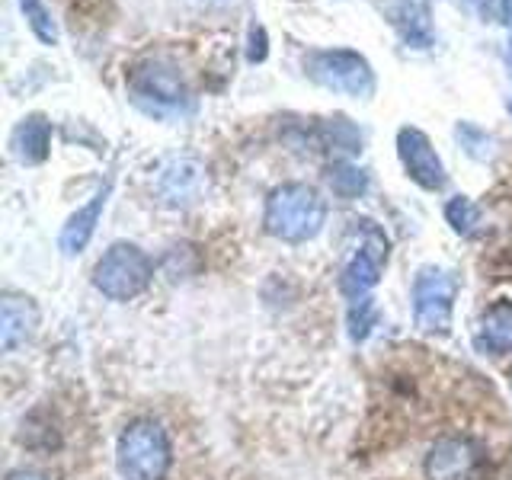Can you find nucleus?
I'll use <instances>...</instances> for the list:
<instances>
[{
    "mask_svg": "<svg viewBox=\"0 0 512 480\" xmlns=\"http://www.w3.org/2000/svg\"><path fill=\"white\" fill-rule=\"evenodd\" d=\"M352 224H356L352 231L359 234V244L352 247L349 260L340 272V292L349 304L372 298L375 285L381 282L384 263H388V234L368 218L352 221Z\"/></svg>",
    "mask_w": 512,
    "mask_h": 480,
    "instance_id": "7",
    "label": "nucleus"
},
{
    "mask_svg": "<svg viewBox=\"0 0 512 480\" xmlns=\"http://www.w3.org/2000/svg\"><path fill=\"white\" fill-rule=\"evenodd\" d=\"M173 464V445L167 429L151 416H138L119 436L116 468L122 480H167Z\"/></svg>",
    "mask_w": 512,
    "mask_h": 480,
    "instance_id": "3",
    "label": "nucleus"
},
{
    "mask_svg": "<svg viewBox=\"0 0 512 480\" xmlns=\"http://www.w3.org/2000/svg\"><path fill=\"white\" fill-rule=\"evenodd\" d=\"M154 279V260L138 244L116 240L93 266V288L109 301H132Z\"/></svg>",
    "mask_w": 512,
    "mask_h": 480,
    "instance_id": "5",
    "label": "nucleus"
},
{
    "mask_svg": "<svg viewBox=\"0 0 512 480\" xmlns=\"http://www.w3.org/2000/svg\"><path fill=\"white\" fill-rule=\"evenodd\" d=\"M269 55V45H266V29L260 23L250 26V48H247V58L256 64V61H266Z\"/></svg>",
    "mask_w": 512,
    "mask_h": 480,
    "instance_id": "22",
    "label": "nucleus"
},
{
    "mask_svg": "<svg viewBox=\"0 0 512 480\" xmlns=\"http://www.w3.org/2000/svg\"><path fill=\"white\" fill-rule=\"evenodd\" d=\"M484 448L471 436H442L429 445L423 471L426 480H477L484 468Z\"/></svg>",
    "mask_w": 512,
    "mask_h": 480,
    "instance_id": "8",
    "label": "nucleus"
},
{
    "mask_svg": "<svg viewBox=\"0 0 512 480\" xmlns=\"http://www.w3.org/2000/svg\"><path fill=\"white\" fill-rule=\"evenodd\" d=\"M397 157H400V164H404L407 176L416 186H423L429 192L445 189V183H448L445 164L420 128H410V125L400 128L397 132Z\"/></svg>",
    "mask_w": 512,
    "mask_h": 480,
    "instance_id": "10",
    "label": "nucleus"
},
{
    "mask_svg": "<svg viewBox=\"0 0 512 480\" xmlns=\"http://www.w3.org/2000/svg\"><path fill=\"white\" fill-rule=\"evenodd\" d=\"M327 224V199L308 183H282L269 192L263 228L282 244H308Z\"/></svg>",
    "mask_w": 512,
    "mask_h": 480,
    "instance_id": "1",
    "label": "nucleus"
},
{
    "mask_svg": "<svg viewBox=\"0 0 512 480\" xmlns=\"http://www.w3.org/2000/svg\"><path fill=\"white\" fill-rule=\"evenodd\" d=\"M445 221L458 237H474L480 231V205L471 196H452L445 202Z\"/></svg>",
    "mask_w": 512,
    "mask_h": 480,
    "instance_id": "19",
    "label": "nucleus"
},
{
    "mask_svg": "<svg viewBox=\"0 0 512 480\" xmlns=\"http://www.w3.org/2000/svg\"><path fill=\"white\" fill-rule=\"evenodd\" d=\"M10 151L23 167L42 164L48 151H52V122H48L42 112H32V116L20 119V125H16L10 135Z\"/></svg>",
    "mask_w": 512,
    "mask_h": 480,
    "instance_id": "14",
    "label": "nucleus"
},
{
    "mask_svg": "<svg viewBox=\"0 0 512 480\" xmlns=\"http://www.w3.org/2000/svg\"><path fill=\"white\" fill-rule=\"evenodd\" d=\"M381 16L394 26V32L404 39L407 48H426L436 45V26H432V7L429 0H378Z\"/></svg>",
    "mask_w": 512,
    "mask_h": 480,
    "instance_id": "11",
    "label": "nucleus"
},
{
    "mask_svg": "<svg viewBox=\"0 0 512 480\" xmlns=\"http://www.w3.org/2000/svg\"><path fill=\"white\" fill-rule=\"evenodd\" d=\"M506 109H509V116H512V96H509V100H506Z\"/></svg>",
    "mask_w": 512,
    "mask_h": 480,
    "instance_id": "27",
    "label": "nucleus"
},
{
    "mask_svg": "<svg viewBox=\"0 0 512 480\" xmlns=\"http://www.w3.org/2000/svg\"><path fill=\"white\" fill-rule=\"evenodd\" d=\"M128 96L154 119H183L192 112V90L186 77L167 58H144L128 71Z\"/></svg>",
    "mask_w": 512,
    "mask_h": 480,
    "instance_id": "2",
    "label": "nucleus"
},
{
    "mask_svg": "<svg viewBox=\"0 0 512 480\" xmlns=\"http://www.w3.org/2000/svg\"><path fill=\"white\" fill-rule=\"evenodd\" d=\"M7 480H45L42 474H36V471H13Z\"/></svg>",
    "mask_w": 512,
    "mask_h": 480,
    "instance_id": "26",
    "label": "nucleus"
},
{
    "mask_svg": "<svg viewBox=\"0 0 512 480\" xmlns=\"http://www.w3.org/2000/svg\"><path fill=\"white\" fill-rule=\"evenodd\" d=\"M109 192H112V183H103L100 189L93 192L90 202L87 205H80L77 212L64 221V228L58 234V250L64 256H77V253H84L87 244L93 240L96 234V224H100L103 212H106V202H109Z\"/></svg>",
    "mask_w": 512,
    "mask_h": 480,
    "instance_id": "13",
    "label": "nucleus"
},
{
    "mask_svg": "<svg viewBox=\"0 0 512 480\" xmlns=\"http://www.w3.org/2000/svg\"><path fill=\"white\" fill-rule=\"evenodd\" d=\"M468 7L480 20H496V16H500V0H468Z\"/></svg>",
    "mask_w": 512,
    "mask_h": 480,
    "instance_id": "23",
    "label": "nucleus"
},
{
    "mask_svg": "<svg viewBox=\"0 0 512 480\" xmlns=\"http://www.w3.org/2000/svg\"><path fill=\"white\" fill-rule=\"evenodd\" d=\"M327 186L333 189V196L352 202L365 196L368 186H372V176H368V170L349 164V160H333L327 170Z\"/></svg>",
    "mask_w": 512,
    "mask_h": 480,
    "instance_id": "17",
    "label": "nucleus"
},
{
    "mask_svg": "<svg viewBox=\"0 0 512 480\" xmlns=\"http://www.w3.org/2000/svg\"><path fill=\"white\" fill-rule=\"evenodd\" d=\"M474 343L484 356H512V301H493L480 314Z\"/></svg>",
    "mask_w": 512,
    "mask_h": 480,
    "instance_id": "15",
    "label": "nucleus"
},
{
    "mask_svg": "<svg viewBox=\"0 0 512 480\" xmlns=\"http://www.w3.org/2000/svg\"><path fill=\"white\" fill-rule=\"evenodd\" d=\"M458 276L445 266H423L413 276L410 301H413V324L426 336H448L455 320L458 301Z\"/></svg>",
    "mask_w": 512,
    "mask_h": 480,
    "instance_id": "4",
    "label": "nucleus"
},
{
    "mask_svg": "<svg viewBox=\"0 0 512 480\" xmlns=\"http://www.w3.org/2000/svg\"><path fill=\"white\" fill-rule=\"evenodd\" d=\"M154 192L170 208H192L208 192V170L196 157H170L157 167Z\"/></svg>",
    "mask_w": 512,
    "mask_h": 480,
    "instance_id": "9",
    "label": "nucleus"
},
{
    "mask_svg": "<svg viewBox=\"0 0 512 480\" xmlns=\"http://www.w3.org/2000/svg\"><path fill=\"white\" fill-rule=\"evenodd\" d=\"M509 384H512V372H509Z\"/></svg>",
    "mask_w": 512,
    "mask_h": 480,
    "instance_id": "28",
    "label": "nucleus"
},
{
    "mask_svg": "<svg viewBox=\"0 0 512 480\" xmlns=\"http://www.w3.org/2000/svg\"><path fill=\"white\" fill-rule=\"evenodd\" d=\"M346 327H349V340L352 343H365L368 336H372V330L378 327V304H375V298L352 301L349 314H346Z\"/></svg>",
    "mask_w": 512,
    "mask_h": 480,
    "instance_id": "21",
    "label": "nucleus"
},
{
    "mask_svg": "<svg viewBox=\"0 0 512 480\" xmlns=\"http://www.w3.org/2000/svg\"><path fill=\"white\" fill-rule=\"evenodd\" d=\"M39 330V308L29 295L7 292L0 301V346L4 352H16L26 346Z\"/></svg>",
    "mask_w": 512,
    "mask_h": 480,
    "instance_id": "12",
    "label": "nucleus"
},
{
    "mask_svg": "<svg viewBox=\"0 0 512 480\" xmlns=\"http://www.w3.org/2000/svg\"><path fill=\"white\" fill-rule=\"evenodd\" d=\"M304 74L330 93H346L368 100L375 93V71L365 55L352 48H317L304 55Z\"/></svg>",
    "mask_w": 512,
    "mask_h": 480,
    "instance_id": "6",
    "label": "nucleus"
},
{
    "mask_svg": "<svg viewBox=\"0 0 512 480\" xmlns=\"http://www.w3.org/2000/svg\"><path fill=\"white\" fill-rule=\"evenodd\" d=\"M196 4L205 10H234V7L244 4V0H196Z\"/></svg>",
    "mask_w": 512,
    "mask_h": 480,
    "instance_id": "24",
    "label": "nucleus"
},
{
    "mask_svg": "<svg viewBox=\"0 0 512 480\" xmlns=\"http://www.w3.org/2000/svg\"><path fill=\"white\" fill-rule=\"evenodd\" d=\"M455 138L461 144V151L468 154L471 160H477V164H493L496 154H500V144H496V138L487 132V128H480L474 122H458L455 125Z\"/></svg>",
    "mask_w": 512,
    "mask_h": 480,
    "instance_id": "18",
    "label": "nucleus"
},
{
    "mask_svg": "<svg viewBox=\"0 0 512 480\" xmlns=\"http://www.w3.org/2000/svg\"><path fill=\"white\" fill-rule=\"evenodd\" d=\"M20 10L26 16L32 36H36L42 45H58L61 32H58V23L52 20V10L45 7V0H20Z\"/></svg>",
    "mask_w": 512,
    "mask_h": 480,
    "instance_id": "20",
    "label": "nucleus"
},
{
    "mask_svg": "<svg viewBox=\"0 0 512 480\" xmlns=\"http://www.w3.org/2000/svg\"><path fill=\"white\" fill-rule=\"evenodd\" d=\"M317 132H320V144L340 160L356 157L362 151V132L346 116H333L327 122H320Z\"/></svg>",
    "mask_w": 512,
    "mask_h": 480,
    "instance_id": "16",
    "label": "nucleus"
},
{
    "mask_svg": "<svg viewBox=\"0 0 512 480\" xmlns=\"http://www.w3.org/2000/svg\"><path fill=\"white\" fill-rule=\"evenodd\" d=\"M500 20L512 29V0H500Z\"/></svg>",
    "mask_w": 512,
    "mask_h": 480,
    "instance_id": "25",
    "label": "nucleus"
}]
</instances>
